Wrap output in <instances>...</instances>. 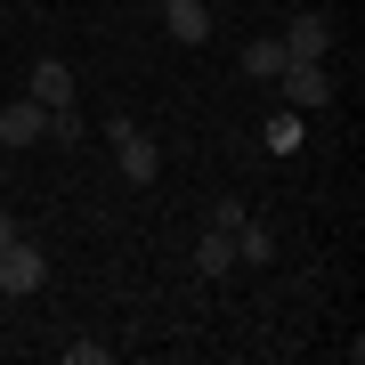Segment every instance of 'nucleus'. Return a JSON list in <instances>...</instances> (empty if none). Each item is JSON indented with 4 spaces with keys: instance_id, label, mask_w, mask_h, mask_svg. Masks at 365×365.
I'll return each instance as SVG.
<instances>
[{
    "instance_id": "1",
    "label": "nucleus",
    "mask_w": 365,
    "mask_h": 365,
    "mask_svg": "<svg viewBox=\"0 0 365 365\" xmlns=\"http://www.w3.org/2000/svg\"><path fill=\"white\" fill-rule=\"evenodd\" d=\"M41 284H49L41 244H33V235H9V244H0V300H33Z\"/></svg>"
},
{
    "instance_id": "2",
    "label": "nucleus",
    "mask_w": 365,
    "mask_h": 365,
    "mask_svg": "<svg viewBox=\"0 0 365 365\" xmlns=\"http://www.w3.org/2000/svg\"><path fill=\"white\" fill-rule=\"evenodd\" d=\"M284 106L292 114H317V106H333V73H325V57H284Z\"/></svg>"
},
{
    "instance_id": "3",
    "label": "nucleus",
    "mask_w": 365,
    "mask_h": 365,
    "mask_svg": "<svg viewBox=\"0 0 365 365\" xmlns=\"http://www.w3.org/2000/svg\"><path fill=\"white\" fill-rule=\"evenodd\" d=\"M106 146H114V163H122V179H130V187H155V170H163V146L146 138L138 122H130V130H114Z\"/></svg>"
},
{
    "instance_id": "4",
    "label": "nucleus",
    "mask_w": 365,
    "mask_h": 365,
    "mask_svg": "<svg viewBox=\"0 0 365 365\" xmlns=\"http://www.w3.org/2000/svg\"><path fill=\"white\" fill-rule=\"evenodd\" d=\"M41 138H49V106H41V98L0 106V146H41Z\"/></svg>"
},
{
    "instance_id": "5",
    "label": "nucleus",
    "mask_w": 365,
    "mask_h": 365,
    "mask_svg": "<svg viewBox=\"0 0 365 365\" xmlns=\"http://www.w3.org/2000/svg\"><path fill=\"white\" fill-rule=\"evenodd\" d=\"M155 9H163V33L170 41H187V49L211 41V0H155Z\"/></svg>"
},
{
    "instance_id": "6",
    "label": "nucleus",
    "mask_w": 365,
    "mask_h": 365,
    "mask_svg": "<svg viewBox=\"0 0 365 365\" xmlns=\"http://www.w3.org/2000/svg\"><path fill=\"white\" fill-rule=\"evenodd\" d=\"M25 98H41V106H73V73H66V57H41V66L25 73Z\"/></svg>"
},
{
    "instance_id": "7",
    "label": "nucleus",
    "mask_w": 365,
    "mask_h": 365,
    "mask_svg": "<svg viewBox=\"0 0 365 365\" xmlns=\"http://www.w3.org/2000/svg\"><path fill=\"white\" fill-rule=\"evenodd\" d=\"M276 41H284V57H325L333 49V25H325V16H292Z\"/></svg>"
},
{
    "instance_id": "8",
    "label": "nucleus",
    "mask_w": 365,
    "mask_h": 365,
    "mask_svg": "<svg viewBox=\"0 0 365 365\" xmlns=\"http://www.w3.org/2000/svg\"><path fill=\"white\" fill-rule=\"evenodd\" d=\"M195 276H235V235H227V227H203V244H195Z\"/></svg>"
},
{
    "instance_id": "9",
    "label": "nucleus",
    "mask_w": 365,
    "mask_h": 365,
    "mask_svg": "<svg viewBox=\"0 0 365 365\" xmlns=\"http://www.w3.org/2000/svg\"><path fill=\"white\" fill-rule=\"evenodd\" d=\"M268 260H276V235L260 220H244V227H235V268H268Z\"/></svg>"
},
{
    "instance_id": "10",
    "label": "nucleus",
    "mask_w": 365,
    "mask_h": 365,
    "mask_svg": "<svg viewBox=\"0 0 365 365\" xmlns=\"http://www.w3.org/2000/svg\"><path fill=\"white\" fill-rule=\"evenodd\" d=\"M235 66H244L252 81H276V73H284V41H244V57H235Z\"/></svg>"
},
{
    "instance_id": "11",
    "label": "nucleus",
    "mask_w": 365,
    "mask_h": 365,
    "mask_svg": "<svg viewBox=\"0 0 365 365\" xmlns=\"http://www.w3.org/2000/svg\"><path fill=\"white\" fill-rule=\"evenodd\" d=\"M260 146H268V155H300V114H292V106H284V114H268Z\"/></svg>"
},
{
    "instance_id": "12",
    "label": "nucleus",
    "mask_w": 365,
    "mask_h": 365,
    "mask_svg": "<svg viewBox=\"0 0 365 365\" xmlns=\"http://www.w3.org/2000/svg\"><path fill=\"white\" fill-rule=\"evenodd\" d=\"M81 138H90V122L73 106H49V146H81Z\"/></svg>"
},
{
    "instance_id": "13",
    "label": "nucleus",
    "mask_w": 365,
    "mask_h": 365,
    "mask_svg": "<svg viewBox=\"0 0 365 365\" xmlns=\"http://www.w3.org/2000/svg\"><path fill=\"white\" fill-rule=\"evenodd\" d=\"M244 220H252V211L235 203V195H220V203H211V227H227V235H235V227H244Z\"/></svg>"
},
{
    "instance_id": "14",
    "label": "nucleus",
    "mask_w": 365,
    "mask_h": 365,
    "mask_svg": "<svg viewBox=\"0 0 365 365\" xmlns=\"http://www.w3.org/2000/svg\"><path fill=\"white\" fill-rule=\"evenodd\" d=\"M114 349H106V341H66V365H106Z\"/></svg>"
},
{
    "instance_id": "15",
    "label": "nucleus",
    "mask_w": 365,
    "mask_h": 365,
    "mask_svg": "<svg viewBox=\"0 0 365 365\" xmlns=\"http://www.w3.org/2000/svg\"><path fill=\"white\" fill-rule=\"evenodd\" d=\"M9 235H25V227H16V220H9V211H0V244H9Z\"/></svg>"
},
{
    "instance_id": "16",
    "label": "nucleus",
    "mask_w": 365,
    "mask_h": 365,
    "mask_svg": "<svg viewBox=\"0 0 365 365\" xmlns=\"http://www.w3.org/2000/svg\"><path fill=\"white\" fill-rule=\"evenodd\" d=\"M16 9H33V0H16Z\"/></svg>"
}]
</instances>
